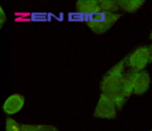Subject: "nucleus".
I'll use <instances>...</instances> for the list:
<instances>
[{"mask_svg":"<svg viewBox=\"0 0 152 131\" xmlns=\"http://www.w3.org/2000/svg\"><path fill=\"white\" fill-rule=\"evenodd\" d=\"M121 14H110L99 12V13L88 15L87 18V25L94 31L95 33H104L108 31V29L113 27L115 23L121 18Z\"/></svg>","mask_w":152,"mask_h":131,"instance_id":"obj_1","label":"nucleus"},{"mask_svg":"<svg viewBox=\"0 0 152 131\" xmlns=\"http://www.w3.org/2000/svg\"><path fill=\"white\" fill-rule=\"evenodd\" d=\"M149 63V49L146 46L137 48L129 56L126 57V66L135 71H144Z\"/></svg>","mask_w":152,"mask_h":131,"instance_id":"obj_2","label":"nucleus"},{"mask_svg":"<svg viewBox=\"0 0 152 131\" xmlns=\"http://www.w3.org/2000/svg\"><path fill=\"white\" fill-rule=\"evenodd\" d=\"M100 90L105 95H124L123 75L106 74L100 83Z\"/></svg>","mask_w":152,"mask_h":131,"instance_id":"obj_3","label":"nucleus"},{"mask_svg":"<svg viewBox=\"0 0 152 131\" xmlns=\"http://www.w3.org/2000/svg\"><path fill=\"white\" fill-rule=\"evenodd\" d=\"M94 116L100 119H115L117 116V107L115 103L105 95L101 93L99 101L94 111Z\"/></svg>","mask_w":152,"mask_h":131,"instance_id":"obj_4","label":"nucleus"},{"mask_svg":"<svg viewBox=\"0 0 152 131\" xmlns=\"http://www.w3.org/2000/svg\"><path fill=\"white\" fill-rule=\"evenodd\" d=\"M24 102L25 99L23 96L19 94H14L5 100L3 104V111L7 114H16L22 109V107L24 106Z\"/></svg>","mask_w":152,"mask_h":131,"instance_id":"obj_5","label":"nucleus"},{"mask_svg":"<svg viewBox=\"0 0 152 131\" xmlns=\"http://www.w3.org/2000/svg\"><path fill=\"white\" fill-rule=\"evenodd\" d=\"M77 13L85 15H93V14L101 12L99 1L97 0H79L76 2Z\"/></svg>","mask_w":152,"mask_h":131,"instance_id":"obj_6","label":"nucleus"},{"mask_svg":"<svg viewBox=\"0 0 152 131\" xmlns=\"http://www.w3.org/2000/svg\"><path fill=\"white\" fill-rule=\"evenodd\" d=\"M150 75L147 71H140L137 73V80L133 87V94L135 95H143L149 90L150 87Z\"/></svg>","mask_w":152,"mask_h":131,"instance_id":"obj_7","label":"nucleus"},{"mask_svg":"<svg viewBox=\"0 0 152 131\" xmlns=\"http://www.w3.org/2000/svg\"><path fill=\"white\" fill-rule=\"evenodd\" d=\"M137 73L139 71L130 69L123 74V94L126 98H128L133 93V87H134V83L137 80Z\"/></svg>","mask_w":152,"mask_h":131,"instance_id":"obj_8","label":"nucleus"},{"mask_svg":"<svg viewBox=\"0 0 152 131\" xmlns=\"http://www.w3.org/2000/svg\"><path fill=\"white\" fill-rule=\"evenodd\" d=\"M145 3L143 0H119V7L127 13H134Z\"/></svg>","mask_w":152,"mask_h":131,"instance_id":"obj_9","label":"nucleus"},{"mask_svg":"<svg viewBox=\"0 0 152 131\" xmlns=\"http://www.w3.org/2000/svg\"><path fill=\"white\" fill-rule=\"evenodd\" d=\"M99 5L101 12H104V13L117 14V11L120 9L118 1H115V0H100Z\"/></svg>","mask_w":152,"mask_h":131,"instance_id":"obj_10","label":"nucleus"},{"mask_svg":"<svg viewBox=\"0 0 152 131\" xmlns=\"http://www.w3.org/2000/svg\"><path fill=\"white\" fill-rule=\"evenodd\" d=\"M126 65V57L124 59L118 63L117 65H115L114 67L110 69L107 71L106 74H115V75H123L124 74V66Z\"/></svg>","mask_w":152,"mask_h":131,"instance_id":"obj_11","label":"nucleus"},{"mask_svg":"<svg viewBox=\"0 0 152 131\" xmlns=\"http://www.w3.org/2000/svg\"><path fill=\"white\" fill-rule=\"evenodd\" d=\"M5 131H21V125L14 119L7 118L5 123Z\"/></svg>","mask_w":152,"mask_h":131,"instance_id":"obj_12","label":"nucleus"},{"mask_svg":"<svg viewBox=\"0 0 152 131\" xmlns=\"http://www.w3.org/2000/svg\"><path fill=\"white\" fill-rule=\"evenodd\" d=\"M70 15V20H75V21H85L87 22L88 15L80 13H75V14H69Z\"/></svg>","mask_w":152,"mask_h":131,"instance_id":"obj_13","label":"nucleus"},{"mask_svg":"<svg viewBox=\"0 0 152 131\" xmlns=\"http://www.w3.org/2000/svg\"><path fill=\"white\" fill-rule=\"evenodd\" d=\"M21 131H39V127L36 126V125L22 124L21 125Z\"/></svg>","mask_w":152,"mask_h":131,"instance_id":"obj_14","label":"nucleus"},{"mask_svg":"<svg viewBox=\"0 0 152 131\" xmlns=\"http://www.w3.org/2000/svg\"><path fill=\"white\" fill-rule=\"evenodd\" d=\"M39 131H58L54 126H48V125H38Z\"/></svg>","mask_w":152,"mask_h":131,"instance_id":"obj_15","label":"nucleus"},{"mask_svg":"<svg viewBox=\"0 0 152 131\" xmlns=\"http://www.w3.org/2000/svg\"><path fill=\"white\" fill-rule=\"evenodd\" d=\"M0 18H1V19H0V26L2 27L3 24H4V22H5V19H7V18H5V14H4V12H3L2 7H0Z\"/></svg>","mask_w":152,"mask_h":131,"instance_id":"obj_16","label":"nucleus"},{"mask_svg":"<svg viewBox=\"0 0 152 131\" xmlns=\"http://www.w3.org/2000/svg\"><path fill=\"white\" fill-rule=\"evenodd\" d=\"M148 49H149V63H152V45H150Z\"/></svg>","mask_w":152,"mask_h":131,"instance_id":"obj_17","label":"nucleus"},{"mask_svg":"<svg viewBox=\"0 0 152 131\" xmlns=\"http://www.w3.org/2000/svg\"><path fill=\"white\" fill-rule=\"evenodd\" d=\"M150 40L152 41V31H151V33H150Z\"/></svg>","mask_w":152,"mask_h":131,"instance_id":"obj_18","label":"nucleus"},{"mask_svg":"<svg viewBox=\"0 0 152 131\" xmlns=\"http://www.w3.org/2000/svg\"><path fill=\"white\" fill-rule=\"evenodd\" d=\"M151 131H152V130H151Z\"/></svg>","mask_w":152,"mask_h":131,"instance_id":"obj_19","label":"nucleus"}]
</instances>
